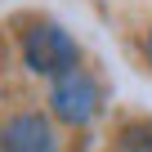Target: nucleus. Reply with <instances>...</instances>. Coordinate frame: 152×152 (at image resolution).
Wrapping results in <instances>:
<instances>
[{"label":"nucleus","instance_id":"obj_1","mask_svg":"<svg viewBox=\"0 0 152 152\" xmlns=\"http://www.w3.org/2000/svg\"><path fill=\"white\" fill-rule=\"evenodd\" d=\"M23 54H27V67L40 72V76H63L76 67V40L54 27V23H40L23 36Z\"/></svg>","mask_w":152,"mask_h":152},{"label":"nucleus","instance_id":"obj_2","mask_svg":"<svg viewBox=\"0 0 152 152\" xmlns=\"http://www.w3.org/2000/svg\"><path fill=\"white\" fill-rule=\"evenodd\" d=\"M49 103H54V116H63L67 125H85L99 107V85L94 76L72 67L63 76H54V90H49Z\"/></svg>","mask_w":152,"mask_h":152},{"label":"nucleus","instance_id":"obj_3","mask_svg":"<svg viewBox=\"0 0 152 152\" xmlns=\"http://www.w3.org/2000/svg\"><path fill=\"white\" fill-rule=\"evenodd\" d=\"M0 152H58L54 130L36 112H18L0 125Z\"/></svg>","mask_w":152,"mask_h":152},{"label":"nucleus","instance_id":"obj_4","mask_svg":"<svg viewBox=\"0 0 152 152\" xmlns=\"http://www.w3.org/2000/svg\"><path fill=\"white\" fill-rule=\"evenodd\" d=\"M148 58H152V36H148Z\"/></svg>","mask_w":152,"mask_h":152}]
</instances>
